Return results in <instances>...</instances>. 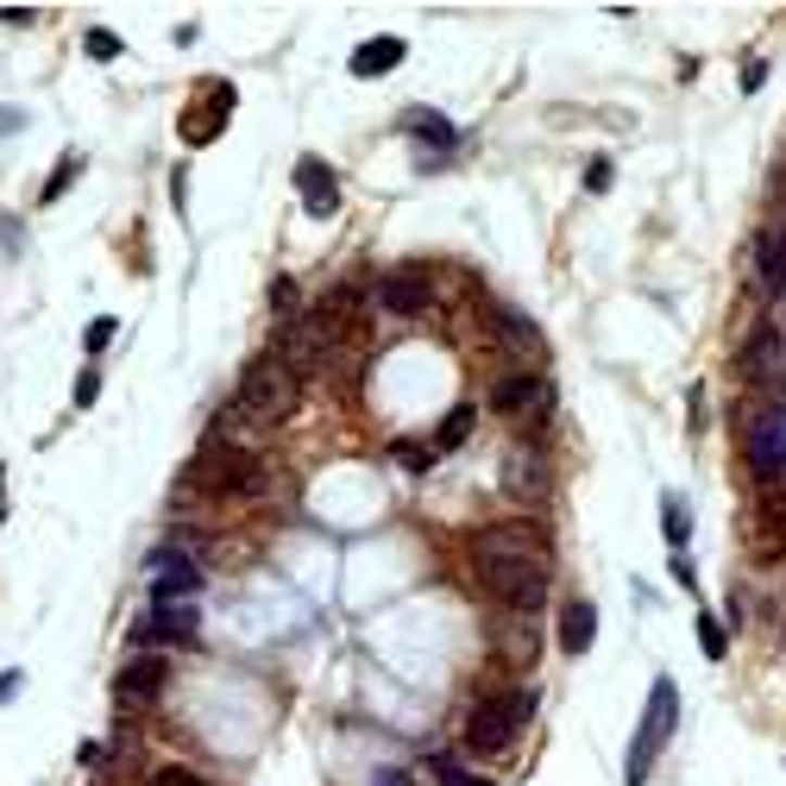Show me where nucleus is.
<instances>
[{
    "label": "nucleus",
    "instance_id": "nucleus-3",
    "mask_svg": "<svg viewBox=\"0 0 786 786\" xmlns=\"http://www.w3.org/2000/svg\"><path fill=\"white\" fill-rule=\"evenodd\" d=\"M673 724H680V686L673 680H655L648 686V705H642V730H635L630 743V768H623V786H648L655 781V761L667 756V743H673Z\"/></svg>",
    "mask_w": 786,
    "mask_h": 786
},
{
    "label": "nucleus",
    "instance_id": "nucleus-39",
    "mask_svg": "<svg viewBox=\"0 0 786 786\" xmlns=\"http://www.w3.org/2000/svg\"><path fill=\"white\" fill-rule=\"evenodd\" d=\"M0 516H7V479H0Z\"/></svg>",
    "mask_w": 786,
    "mask_h": 786
},
{
    "label": "nucleus",
    "instance_id": "nucleus-14",
    "mask_svg": "<svg viewBox=\"0 0 786 786\" xmlns=\"http://www.w3.org/2000/svg\"><path fill=\"white\" fill-rule=\"evenodd\" d=\"M403 132H409V139H416V145L428 152V164H441V157L459 145V126H454V121H441L434 107H409V114H403Z\"/></svg>",
    "mask_w": 786,
    "mask_h": 786
},
{
    "label": "nucleus",
    "instance_id": "nucleus-22",
    "mask_svg": "<svg viewBox=\"0 0 786 786\" xmlns=\"http://www.w3.org/2000/svg\"><path fill=\"white\" fill-rule=\"evenodd\" d=\"M76 177H83V152H69V157H63V164H58V177H51L45 189H38V202L51 208L58 195H69V189H76Z\"/></svg>",
    "mask_w": 786,
    "mask_h": 786
},
{
    "label": "nucleus",
    "instance_id": "nucleus-17",
    "mask_svg": "<svg viewBox=\"0 0 786 786\" xmlns=\"http://www.w3.org/2000/svg\"><path fill=\"white\" fill-rule=\"evenodd\" d=\"M592 635H598V610H592V598H567V605H560V648L579 661V655L592 648Z\"/></svg>",
    "mask_w": 786,
    "mask_h": 786
},
{
    "label": "nucleus",
    "instance_id": "nucleus-20",
    "mask_svg": "<svg viewBox=\"0 0 786 786\" xmlns=\"http://www.w3.org/2000/svg\"><path fill=\"white\" fill-rule=\"evenodd\" d=\"M661 529H667V542H673V554H686V535H693V516H686V504L667 491L661 497Z\"/></svg>",
    "mask_w": 786,
    "mask_h": 786
},
{
    "label": "nucleus",
    "instance_id": "nucleus-2",
    "mask_svg": "<svg viewBox=\"0 0 786 786\" xmlns=\"http://www.w3.org/2000/svg\"><path fill=\"white\" fill-rule=\"evenodd\" d=\"M296 403H303V384H296V371L277 359V353H258V359L245 365L240 391H233V403L214 416V441H233V447H245V441H258V434H271L277 422H290L296 416Z\"/></svg>",
    "mask_w": 786,
    "mask_h": 786
},
{
    "label": "nucleus",
    "instance_id": "nucleus-6",
    "mask_svg": "<svg viewBox=\"0 0 786 786\" xmlns=\"http://www.w3.org/2000/svg\"><path fill=\"white\" fill-rule=\"evenodd\" d=\"M202 592V560L189 554V547H152V560H145V598L152 605H189Z\"/></svg>",
    "mask_w": 786,
    "mask_h": 786
},
{
    "label": "nucleus",
    "instance_id": "nucleus-16",
    "mask_svg": "<svg viewBox=\"0 0 786 786\" xmlns=\"http://www.w3.org/2000/svg\"><path fill=\"white\" fill-rule=\"evenodd\" d=\"M378 303L391 308V315H403V321L422 315L428 308V277L422 271H391L384 283H378Z\"/></svg>",
    "mask_w": 786,
    "mask_h": 786
},
{
    "label": "nucleus",
    "instance_id": "nucleus-8",
    "mask_svg": "<svg viewBox=\"0 0 786 786\" xmlns=\"http://www.w3.org/2000/svg\"><path fill=\"white\" fill-rule=\"evenodd\" d=\"M491 409L504 422H535V416L554 409V378H542V371H504L491 384Z\"/></svg>",
    "mask_w": 786,
    "mask_h": 786
},
{
    "label": "nucleus",
    "instance_id": "nucleus-13",
    "mask_svg": "<svg viewBox=\"0 0 786 786\" xmlns=\"http://www.w3.org/2000/svg\"><path fill=\"white\" fill-rule=\"evenodd\" d=\"M296 195H303V208L315 214V220L340 214V182H333V170L321 157H296Z\"/></svg>",
    "mask_w": 786,
    "mask_h": 786
},
{
    "label": "nucleus",
    "instance_id": "nucleus-33",
    "mask_svg": "<svg viewBox=\"0 0 786 786\" xmlns=\"http://www.w3.org/2000/svg\"><path fill=\"white\" fill-rule=\"evenodd\" d=\"M686 403H693V422H686V428H693V434H698V428H705V391H698V384H693V391H686Z\"/></svg>",
    "mask_w": 786,
    "mask_h": 786
},
{
    "label": "nucleus",
    "instance_id": "nucleus-21",
    "mask_svg": "<svg viewBox=\"0 0 786 786\" xmlns=\"http://www.w3.org/2000/svg\"><path fill=\"white\" fill-rule=\"evenodd\" d=\"M428 774H434L441 786H491L484 774H472V768H466L459 756H434V761H428Z\"/></svg>",
    "mask_w": 786,
    "mask_h": 786
},
{
    "label": "nucleus",
    "instance_id": "nucleus-7",
    "mask_svg": "<svg viewBox=\"0 0 786 786\" xmlns=\"http://www.w3.org/2000/svg\"><path fill=\"white\" fill-rule=\"evenodd\" d=\"M202 642V610L195 605H145V617L132 623V648H189Z\"/></svg>",
    "mask_w": 786,
    "mask_h": 786
},
{
    "label": "nucleus",
    "instance_id": "nucleus-34",
    "mask_svg": "<svg viewBox=\"0 0 786 786\" xmlns=\"http://www.w3.org/2000/svg\"><path fill=\"white\" fill-rule=\"evenodd\" d=\"M76 761H83V768H94V761H107V749H101V743H76Z\"/></svg>",
    "mask_w": 786,
    "mask_h": 786
},
{
    "label": "nucleus",
    "instance_id": "nucleus-15",
    "mask_svg": "<svg viewBox=\"0 0 786 786\" xmlns=\"http://www.w3.org/2000/svg\"><path fill=\"white\" fill-rule=\"evenodd\" d=\"M403 58H409V45H403L396 31H378V38H365L359 51H353V76H359V83H378V76H391Z\"/></svg>",
    "mask_w": 786,
    "mask_h": 786
},
{
    "label": "nucleus",
    "instance_id": "nucleus-32",
    "mask_svg": "<svg viewBox=\"0 0 786 786\" xmlns=\"http://www.w3.org/2000/svg\"><path fill=\"white\" fill-rule=\"evenodd\" d=\"M290 303H296V283H290V277H277V283H271V308L283 315Z\"/></svg>",
    "mask_w": 786,
    "mask_h": 786
},
{
    "label": "nucleus",
    "instance_id": "nucleus-26",
    "mask_svg": "<svg viewBox=\"0 0 786 786\" xmlns=\"http://www.w3.org/2000/svg\"><path fill=\"white\" fill-rule=\"evenodd\" d=\"M391 459L403 466V472H428V459H434V447H416V441H396Z\"/></svg>",
    "mask_w": 786,
    "mask_h": 786
},
{
    "label": "nucleus",
    "instance_id": "nucleus-11",
    "mask_svg": "<svg viewBox=\"0 0 786 786\" xmlns=\"http://www.w3.org/2000/svg\"><path fill=\"white\" fill-rule=\"evenodd\" d=\"M749 258H756V296L774 303V296L786 290V220H768V227H761Z\"/></svg>",
    "mask_w": 786,
    "mask_h": 786
},
{
    "label": "nucleus",
    "instance_id": "nucleus-27",
    "mask_svg": "<svg viewBox=\"0 0 786 786\" xmlns=\"http://www.w3.org/2000/svg\"><path fill=\"white\" fill-rule=\"evenodd\" d=\"M610 182H617V164H610V157H592V164H585V189H592V195H605Z\"/></svg>",
    "mask_w": 786,
    "mask_h": 786
},
{
    "label": "nucleus",
    "instance_id": "nucleus-29",
    "mask_svg": "<svg viewBox=\"0 0 786 786\" xmlns=\"http://www.w3.org/2000/svg\"><path fill=\"white\" fill-rule=\"evenodd\" d=\"M83 51H89V58H121V38H114V31H101V26H94L89 38H83Z\"/></svg>",
    "mask_w": 786,
    "mask_h": 786
},
{
    "label": "nucleus",
    "instance_id": "nucleus-38",
    "mask_svg": "<svg viewBox=\"0 0 786 786\" xmlns=\"http://www.w3.org/2000/svg\"><path fill=\"white\" fill-rule=\"evenodd\" d=\"M20 126H26V114H20V107H0V132H20Z\"/></svg>",
    "mask_w": 786,
    "mask_h": 786
},
{
    "label": "nucleus",
    "instance_id": "nucleus-40",
    "mask_svg": "<svg viewBox=\"0 0 786 786\" xmlns=\"http://www.w3.org/2000/svg\"><path fill=\"white\" fill-rule=\"evenodd\" d=\"M781 189H786V152H781Z\"/></svg>",
    "mask_w": 786,
    "mask_h": 786
},
{
    "label": "nucleus",
    "instance_id": "nucleus-4",
    "mask_svg": "<svg viewBox=\"0 0 786 786\" xmlns=\"http://www.w3.org/2000/svg\"><path fill=\"white\" fill-rule=\"evenodd\" d=\"M529 718H535V693H529V686L491 693L484 705H472V718H466V749H472V756H510Z\"/></svg>",
    "mask_w": 786,
    "mask_h": 786
},
{
    "label": "nucleus",
    "instance_id": "nucleus-1",
    "mask_svg": "<svg viewBox=\"0 0 786 786\" xmlns=\"http://www.w3.org/2000/svg\"><path fill=\"white\" fill-rule=\"evenodd\" d=\"M472 573L510 617H542L554 585V547L535 522H491L472 535Z\"/></svg>",
    "mask_w": 786,
    "mask_h": 786
},
{
    "label": "nucleus",
    "instance_id": "nucleus-5",
    "mask_svg": "<svg viewBox=\"0 0 786 786\" xmlns=\"http://www.w3.org/2000/svg\"><path fill=\"white\" fill-rule=\"evenodd\" d=\"M189 484L195 491H214V497H252L265 491V466L252 459V447H233V441H202V454L189 466Z\"/></svg>",
    "mask_w": 786,
    "mask_h": 786
},
{
    "label": "nucleus",
    "instance_id": "nucleus-28",
    "mask_svg": "<svg viewBox=\"0 0 786 786\" xmlns=\"http://www.w3.org/2000/svg\"><path fill=\"white\" fill-rule=\"evenodd\" d=\"M94 396H101V371H83V378H76V391H69V403H76V409H94Z\"/></svg>",
    "mask_w": 786,
    "mask_h": 786
},
{
    "label": "nucleus",
    "instance_id": "nucleus-37",
    "mask_svg": "<svg viewBox=\"0 0 786 786\" xmlns=\"http://www.w3.org/2000/svg\"><path fill=\"white\" fill-rule=\"evenodd\" d=\"M152 786H202V781H195V774H182V768H170V774H157Z\"/></svg>",
    "mask_w": 786,
    "mask_h": 786
},
{
    "label": "nucleus",
    "instance_id": "nucleus-19",
    "mask_svg": "<svg viewBox=\"0 0 786 786\" xmlns=\"http://www.w3.org/2000/svg\"><path fill=\"white\" fill-rule=\"evenodd\" d=\"M466 441H472V403L447 409V416H441V428H434V447H441V454H454V447H466Z\"/></svg>",
    "mask_w": 786,
    "mask_h": 786
},
{
    "label": "nucleus",
    "instance_id": "nucleus-12",
    "mask_svg": "<svg viewBox=\"0 0 786 786\" xmlns=\"http://www.w3.org/2000/svg\"><path fill=\"white\" fill-rule=\"evenodd\" d=\"M170 686V661L164 655H132V661L114 673V698L121 705H145V698H157Z\"/></svg>",
    "mask_w": 786,
    "mask_h": 786
},
{
    "label": "nucleus",
    "instance_id": "nucleus-10",
    "mask_svg": "<svg viewBox=\"0 0 786 786\" xmlns=\"http://www.w3.org/2000/svg\"><path fill=\"white\" fill-rule=\"evenodd\" d=\"M749 466H756L768 484L781 479V466H786V403H774V409L756 416V428H749Z\"/></svg>",
    "mask_w": 786,
    "mask_h": 786
},
{
    "label": "nucleus",
    "instance_id": "nucleus-9",
    "mask_svg": "<svg viewBox=\"0 0 786 786\" xmlns=\"http://www.w3.org/2000/svg\"><path fill=\"white\" fill-rule=\"evenodd\" d=\"M504 491L522 497V504H542L547 491H554V459H547L542 441H516L510 466H504Z\"/></svg>",
    "mask_w": 786,
    "mask_h": 786
},
{
    "label": "nucleus",
    "instance_id": "nucleus-35",
    "mask_svg": "<svg viewBox=\"0 0 786 786\" xmlns=\"http://www.w3.org/2000/svg\"><path fill=\"white\" fill-rule=\"evenodd\" d=\"M0 20H7V26H31L38 13H31V7H0Z\"/></svg>",
    "mask_w": 786,
    "mask_h": 786
},
{
    "label": "nucleus",
    "instance_id": "nucleus-30",
    "mask_svg": "<svg viewBox=\"0 0 786 786\" xmlns=\"http://www.w3.org/2000/svg\"><path fill=\"white\" fill-rule=\"evenodd\" d=\"M761 83H768V63H761V58H749V63H743V94H756Z\"/></svg>",
    "mask_w": 786,
    "mask_h": 786
},
{
    "label": "nucleus",
    "instance_id": "nucleus-25",
    "mask_svg": "<svg viewBox=\"0 0 786 786\" xmlns=\"http://www.w3.org/2000/svg\"><path fill=\"white\" fill-rule=\"evenodd\" d=\"M114 333H121V321H114V315H101V321L83 328V346H89V353H107V346H114Z\"/></svg>",
    "mask_w": 786,
    "mask_h": 786
},
{
    "label": "nucleus",
    "instance_id": "nucleus-24",
    "mask_svg": "<svg viewBox=\"0 0 786 786\" xmlns=\"http://www.w3.org/2000/svg\"><path fill=\"white\" fill-rule=\"evenodd\" d=\"M698 648H705L711 661H724L730 655V635H724V623H718L711 610H698Z\"/></svg>",
    "mask_w": 786,
    "mask_h": 786
},
{
    "label": "nucleus",
    "instance_id": "nucleus-31",
    "mask_svg": "<svg viewBox=\"0 0 786 786\" xmlns=\"http://www.w3.org/2000/svg\"><path fill=\"white\" fill-rule=\"evenodd\" d=\"M371 786H416V774H409V768H378Z\"/></svg>",
    "mask_w": 786,
    "mask_h": 786
},
{
    "label": "nucleus",
    "instance_id": "nucleus-36",
    "mask_svg": "<svg viewBox=\"0 0 786 786\" xmlns=\"http://www.w3.org/2000/svg\"><path fill=\"white\" fill-rule=\"evenodd\" d=\"M20 686H26L20 673H0V705H13V698H20Z\"/></svg>",
    "mask_w": 786,
    "mask_h": 786
},
{
    "label": "nucleus",
    "instance_id": "nucleus-23",
    "mask_svg": "<svg viewBox=\"0 0 786 786\" xmlns=\"http://www.w3.org/2000/svg\"><path fill=\"white\" fill-rule=\"evenodd\" d=\"M220 114H227V107H214V114L189 107V121H182V139H189V145H208V139H220Z\"/></svg>",
    "mask_w": 786,
    "mask_h": 786
},
{
    "label": "nucleus",
    "instance_id": "nucleus-18",
    "mask_svg": "<svg viewBox=\"0 0 786 786\" xmlns=\"http://www.w3.org/2000/svg\"><path fill=\"white\" fill-rule=\"evenodd\" d=\"M491 328H497V340H510L516 353H542V333L529 328V315H516V308H497Z\"/></svg>",
    "mask_w": 786,
    "mask_h": 786
}]
</instances>
